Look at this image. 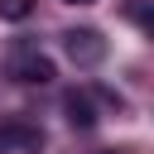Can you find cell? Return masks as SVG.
I'll use <instances>...</instances> for the list:
<instances>
[{"instance_id": "6da1fadb", "label": "cell", "mask_w": 154, "mask_h": 154, "mask_svg": "<svg viewBox=\"0 0 154 154\" xmlns=\"http://www.w3.org/2000/svg\"><path fill=\"white\" fill-rule=\"evenodd\" d=\"M63 48H67V58H72L77 67H96V63L106 58V38H101L96 29H67V34H63Z\"/></svg>"}, {"instance_id": "7a4b0ae2", "label": "cell", "mask_w": 154, "mask_h": 154, "mask_svg": "<svg viewBox=\"0 0 154 154\" xmlns=\"http://www.w3.org/2000/svg\"><path fill=\"white\" fill-rule=\"evenodd\" d=\"M43 149V130L29 120H5L0 125V154H38Z\"/></svg>"}, {"instance_id": "3957f363", "label": "cell", "mask_w": 154, "mask_h": 154, "mask_svg": "<svg viewBox=\"0 0 154 154\" xmlns=\"http://www.w3.org/2000/svg\"><path fill=\"white\" fill-rule=\"evenodd\" d=\"M63 111H67V125H77V130H91L96 125V111H91L87 91H67L63 96Z\"/></svg>"}, {"instance_id": "277c9868", "label": "cell", "mask_w": 154, "mask_h": 154, "mask_svg": "<svg viewBox=\"0 0 154 154\" xmlns=\"http://www.w3.org/2000/svg\"><path fill=\"white\" fill-rule=\"evenodd\" d=\"M19 82L48 87V82H53V63H48V58H24V63H19Z\"/></svg>"}, {"instance_id": "5b68a950", "label": "cell", "mask_w": 154, "mask_h": 154, "mask_svg": "<svg viewBox=\"0 0 154 154\" xmlns=\"http://www.w3.org/2000/svg\"><path fill=\"white\" fill-rule=\"evenodd\" d=\"M125 14H130V19L154 38V0H130V5H125Z\"/></svg>"}, {"instance_id": "8992f818", "label": "cell", "mask_w": 154, "mask_h": 154, "mask_svg": "<svg viewBox=\"0 0 154 154\" xmlns=\"http://www.w3.org/2000/svg\"><path fill=\"white\" fill-rule=\"evenodd\" d=\"M29 14H34V0H0V19L19 24V19H29Z\"/></svg>"}, {"instance_id": "52a82bcc", "label": "cell", "mask_w": 154, "mask_h": 154, "mask_svg": "<svg viewBox=\"0 0 154 154\" xmlns=\"http://www.w3.org/2000/svg\"><path fill=\"white\" fill-rule=\"evenodd\" d=\"M63 5H96V0H63Z\"/></svg>"}, {"instance_id": "ba28073f", "label": "cell", "mask_w": 154, "mask_h": 154, "mask_svg": "<svg viewBox=\"0 0 154 154\" xmlns=\"http://www.w3.org/2000/svg\"><path fill=\"white\" fill-rule=\"evenodd\" d=\"M111 154H116V149H111Z\"/></svg>"}]
</instances>
